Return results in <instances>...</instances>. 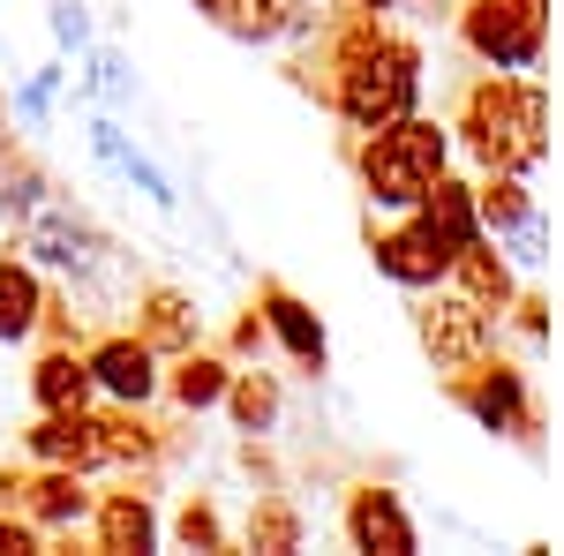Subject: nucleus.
Masks as SVG:
<instances>
[{
	"label": "nucleus",
	"instance_id": "f257e3e1",
	"mask_svg": "<svg viewBox=\"0 0 564 556\" xmlns=\"http://www.w3.org/2000/svg\"><path fill=\"white\" fill-rule=\"evenodd\" d=\"M542 90L534 84H481L475 98H467V143H475L489 166H505V173H520L542 159Z\"/></svg>",
	"mask_w": 564,
	"mask_h": 556
},
{
	"label": "nucleus",
	"instance_id": "f03ea898",
	"mask_svg": "<svg viewBox=\"0 0 564 556\" xmlns=\"http://www.w3.org/2000/svg\"><path fill=\"white\" fill-rule=\"evenodd\" d=\"M414 53L391 39H369L347 53V68H339V113H347L354 129H391L399 113H414Z\"/></svg>",
	"mask_w": 564,
	"mask_h": 556
},
{
	"label": "nucleus",
	"instance_id": "7ed1b4c3",
	"mask_svg": "<svg viewBox=\"0 0 564 556\" xmlns=\"http://www.w3.org/2000/svg\"><path fill=\"white\" fill-rule=\"evenodd\" d=\"M436 173H444V129L414 121V113H399L391 129H377V143L361 151V181H369L377 204H414Z\"/></svg>",
	"mask_w": 564,
	"mask_h": 556
},
{
	"label": "nucleus",
	"instance_id": "20e7f679",
	"mask_svg": "<svg viewBox=\"0 0 564 556\" xmlns=\"http://www.w3.org/2000/svg\"><path fill=\"white\" fill-rule=\"evenodd\" d=\"M467 45L497 68H527L542 53V0H475L467 8Z\"/></svg>",
	"mask_w": 564,
	"mask_h": 556
},
{
	"label": "nucleus",
	"instance_id": "39448f33",
	"mask_svg": "<svg viewBox=\"0 0 564 556\" xmlns=\"http://www.w3.org/2000/svg\"><path fill=\"white\" fill-rule=\"evenodd\" d=\"M422 339H430L436 369H475L489 353V308L481 301H436V308H422Z\"/></svg>",
	"mask_w": 564,
	"mask_h": 556
},
{
	"label": "nucleus",
	"instance_id": "423d86ee",
	"mask_svg": "<svg viewBox=\"0 0 564 556\" xmlns=\"http://www.w3.org/2000/svg\"><path fill=\"white\" fill-rule=\"evenodd\" d=\"M347 534L354 549H377V556H406L414 549V526H406V512H399V497L391 489H361L347 504Z\"/></svg>",
	"mask_w": 564,
	"mask_h": 556
},
{
	"label": "nucleus",
	"instance_id": "0eeeda50",
	"mask_svg": "<svg viewBox=\"0 0 564 556\" xmlns=\"http://www.w3.org/2000/svg\"><path fill=\"white\" fill-rule=\"evenodd\" d=\"M23 241H31L45 263H68V271H84V263L98 257V233H90L84 218H68L61 204H39L31 226H23Z\"/></svg>",
	"mask_w": 564,
	"mask_h": 556
},
{
	"label": "nucleus",
	"instance_id": "6e6552de",
	"mask_svg": "<svg viewBox=\"0 0 564 556\" xmlns=\"http://www.w3.org/2000/svg\"><path fill=\"white\" fill-rule=\"evenodd\" d=\"M414 204H422V233H430L436 249H467V241H475L481 218H475V196H467L459 181H444V173H436Z\"/></svg>",
	"mask_w": 564,
	"mask_h": 556
},
{
	"label": "nucleus",
	"instance_id": "1a4fd4ad",
	"mask_svg": "<svg viewBox=\"0 0 564 556\" xmlns=\"http://www.w3.org/2000/svg\"><path fill=\"white\" fill-rule=\"evenodd\" d=\"M31 451L53 467H90L98 459V422H84V406H45V422L31 428Z\"/></svg>",
	"mask_w": 564,
	"mask_h": 556
},
{
	"label": "nucleus",
	"instance_id": "9d476101",
	"mask_svg": "<svg viewBox=\"0 0 564 556\" xmlns=\"http://www.w3.org/2000/svg\"><path fill=\"white\" fill-rule=\"evenodd\" d=\"M369 257H377V271H391L399 286H430L436 271H452V249H436L422 226H414V233H377Z\"/></svg>",
	"mask_w": 564,
	"mask_h": 556
},
{
	"label": "nucleus",
	"instance_id": "9b49d317",
	"mask_svg": "<svg viewBox=\"0 0 564 556\" xmlns=\"http://www.w3.org/2000/svg\"><path fill=\"white\" fill-rule=\"evenodd\" d=\"M481 377H459V399L475 406L489 428H520L527 422V399H520V369H489V361H475Z\"/></svg>",
	"mask_w": 564,
	"mask_h": 556
},
{
	"label": "nucleus",
	"instance_id": "f8f14e48",
	"mask_svg": "<svg viewBox=\"0 0 564 556\" xmlns=\"http://www.w3.org/2000/svg\"><path fill=\"white\" fill-rule=\"evenodd\" d=\"M90 377L106 391H121V399H151V346L143 339H106L90 353Z\"/></svg>",
	"mask_w": 564,
	"mask_h": 556
},
{
	"label": "nucleus",
	"instance_id": "ddd939ff",
	"mask_svg": "<svg viewBox=\"0 0 564 556\" xmlns=\"http://www.w3.org/2000/svg\"><path fill=\"white\" fill-rule=\"evenodd\" d=\"M263 308H271V324H279V339L294 346V353H302L308 369H324V324L308 316L302 301L286 294V286H263Z\"/></svg>",
	"mask_w": 564,
	"mask_h": 556
},
{
	"label": "nucleus",
	"instance_id": "4468645a",
	"mask_svg": "<svg viewBox=\"0 0 564 556\" xmlns=\"http://www.w3.org/2000/svg\"><path fill=\"white\" fill-rule=\"evenodd\" d=\"M452 271H459V286H467V301H481V308H497V301H512V271L489 257V249H452Z\"/></svg>",
	"mask_w": 564,
	"mask_h": 556
},
{
	"label": "nucleus",
	"instance_id": "2eb2a0df",
	"mask_svg": "<svg viewBox=\"0 0 564 556\" xmlns=\"http://www.w3.org/2000/svg\"><path fill=\"white\" fill-rule=\"evenodd\" d=\"M226 31H241V39H279V31H294L302 23V0H226V15H218Z\"/></svg>",
	"mask_w": 564,
	"mask_h": 556
},
{
	"label": "nucleus",
	"instance_id": "dca6fc26",
	"mask_svg": "<svg viewBox=\"0 0 564 556\" xmlns=\"http://www.w3.org/2000/svg\"><path fill=\"white\" fill-rule=\"evenodd\" d=\"M31 391H39V406H84L90 361H76V353H45L39 377H31Z\"/></svg>",
	"mask_w": 564,
	"mask_h": 556
},
{
	"label": "nucleus",
	"instance_id": "f3484780",
	"mask_svg": "<svg viewBox=\"0 0 564 556\" xmlns=\"http://www.w3.org/2000/svg\"><path fill=\"white\" fill-rule=\"evenodd\" d=\"M475 218L481 226H497V233H512V226H520V218H534L527 211V188H520V173H489V181H481V196H475Z\"/></svg>",
	"mask_w": 564,
	"mask_h": 556
},
{
	"label": "nucleus",
	"instance_id": "a211bd4d",
	"mask_svg": "<svg viewBox=\"0 0 564 556\" xmlns=\"http://www.w3.org/2000/svg\"><path fill=\"white\" fill-rule=\"evenodd\" d=\"M31 324H39V279L0 263V339H23Z\"/></svg>",
	"mask_w": 564,
	"mask_h": 556
},
{
	"label": "nucleus",
	"instance_id": "6ab92c4d",
	"mask_svg": "<svg viewBox=\"0 0 564 556\" xmlns=\"http://www.w3.org/2000/svg\"><path fill=\"white\" fill-rule=\"evenodd\" d=\"M196 339V316L181 294H151L143 301V346H188Z\"/></svg>",
	"mask_w": 564,
	"mask_h": 556
},
{
	"label": "nucleus",
	"instance_id": "aec40b11",
	"mask_svg": "<svg viewBox=\"0 0 564 556\" xmlns=\"http://www.w3.org/2000/svg\"><path fill=\"white\" fill-rule=\"evenodd\" d=\"M98 526H106V549H151V534H159V526H151V504H143V497H113Z\"/></svg>",
	"mask_w": 564,
	"mask_h": 556
},
{
	"label": "nucleus",
	"instance_id": "412c9836",
	"mask_svg": "<svg viewBox=\"0 0 564 556\" xmlns=\"http://www.w3.org/2000/svg\"><path fill=\"white\" fill-rule=\"evenodd\" d=\"M226 399H234V422L241 428H271V414H279V384L271 377H226Z\"/></svg>",
	"mask_w": 564,
	"mask_h": 556
},
{
	"label": "nucleus",
	"instance_id": "4be33fe9",
	"mask_svg": "<svg viewBox=\"0 0 564 556\" xmlns=\"http://www.w3.org/2000/svg\"><path fill=\"white\" fill-rule=\"evenodd\" d=\"M174 399L181 406H212V399H226V369H218L212 353H188L174 369Z\"/></svg>",
	"mask_w": 564,
	"mask_h": 556
},
{
	"label": "nucleus",
	"instance_id": "5701e85b",
	"mask_svg": "<svg viewBox=\"0 0 564 556\" xmlns=\"http://www.w3.org/2000/svg\"><path fill=\"white\" fill-rule=\"evenodd\" d=\"M31 512H39V519H76V512H84L76 473H45V481H31Z\"/></svg>",
	"mask_w": 564,
	"mask_h": 556
},
{
	"label": "nucleus",
	"instance_id": "b1692460",
	"mask_svg": "<svg viewBox=\"0 0 564 556\" xmlns=\"http://www.w3.org/2000/svg\"><path fill=\"white\" fill-rule=\"evenodd\" d=\"M143 451H151L143 422H98V459H143Z\"/></svg>",
	"mask_w": 564,
	"mask_h": 556
},
{
	"label": "nucleus",
	"instance_id": "393cba45",
	"mask_svg": "<svg viewBox=\"0 0 564 556\" xmlns=\"http://www.w3.org/2000/svg\"><path fill=\"white\" fill-rule=\"evenodd\" d=\"M294 534H302V526H294V512H279V504H263V512L249 519V542H257V549H294Z\"/></svg>",
	"mask_w": 564,
	"mask_h": 556
},
{
	"label": "nucleus",
	"instance_id": "a878e982",
	"mask_svg": "<svg viewBox=\"0 0 564 556\" xmlns=\"http://www.w3.org/2000/svg\"><path fill=\"white\" fill-rule=\"evenodd\" d=\"M181 542H188V549H218V519L204 512V504H188V512H181Z\"/></svg>",
	"mask_w": 564,
	"mask_h": 556
},
{
	"label": "nucleus",
	"instance_id": "bb28decb",
	"mask_svg": "<svg viewBox=\"0 0 564 556\" xmlns=\"http://www.w3.org/2000/svg\"><path fill=\"white\" fill-rule=\"evenodd\" d=\"M53 31H61V39H76V45H84V8H68V0H61V8H53Z\"/></svg>",
	"mask_w": 564,
	"mask_h": 556
},
{
	"label": "nucleus",
	"instance_id": "cd10ccee",
	"mask_svg": "<svg viewBox=\"0 0 564 556\" xmlns=\"http://www.w3.org/2000/svg\"><path fill=\"white\" fill-rule=\"evenodd\" d=\"M8 549H31V526H8V519H0V556Z\"/></svg>",
	"mask_w": 564,
	"mask_h": 556
},
{
	"label": "nucleus",
	"instance_id": "c85d7f7f",
	"mask_svg": "<svg viewBox=\"0 0 564 556\" xmlns=\"http://www.w3.org/2000/svg\"><path fill=\"white\" fill-rule=\"evenodd\" d=\"M361 8H391V0H361Z\"/></svg>",
	"mask_w": 564,
	"mask_h": 556
}]
</instances>
